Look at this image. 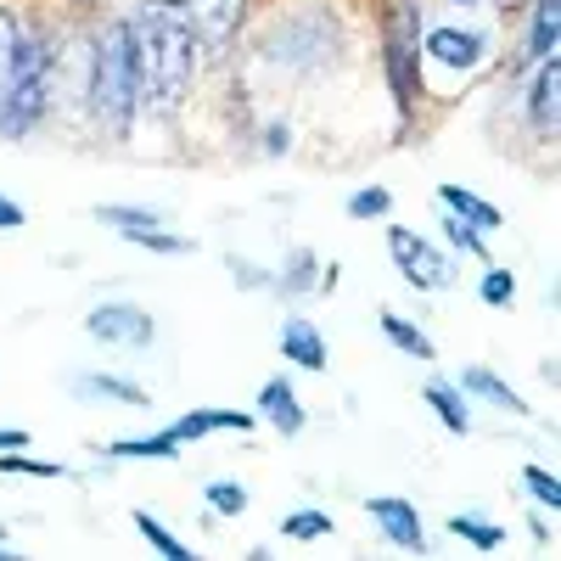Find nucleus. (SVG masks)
Here are the masks:
<instances>
[{
	"label": "nucleus",
	"mask_w": 561,
	"mask_h": 561,
	"mask_svg": "<svg viewBox=\"0 0 561 561\" xmlns=\"http://www.w3.org/2000/svg\"><path fill=\"white\" fill-rule=\"evenodd\" d=\"M382 337H388L399 354H410V359H433L427 332H421V325H410L404 314H393V309H382Z\"/></svg>",
	"instance_id": "18"
},
{
	"label": "nucleus",
	"mask_w": 561,
	"mask_h": 561,
	"mask_svg": "<svg viewBox=\"0 0 561 561\" xmlns=\"http://www.w3.org/2000/svg\"><path fill=\"white\" fill-rule=\"evenodd\" d=\"M388 253H393V264H399V275L410 280V287H421V293H444L449 287V259L427 237H415V230L393 225L388 230Z\"/></svg>",
	"instance_id": "5"
},
{
	"label": "nucleus",
	"mask_w": 561,
	"mask_h": 561,
	"mask_svg": "<svg viewBox=\"0 0 561 561\" xmlns=\"http://www.w3.org/2000/svg\"><path fill=\"white\" fill-rule=\"evenodd\" d=\"M478 293H483V304H489V309H505L511 298H517V275H511V270H489Z\"/></svg>",
	"instance_id": "32"
},
{
	"label": "nucleus",
	"mask_w": 561,
	"mask_h": 561,
	"mask_svg": "<svg viewBox=\"0 0 561 561\" xmlns=\"http://www.w3.org/2000/svg\"><path fill=\"white\" fill-rule=\"evenodd\" d=\"M460 388H466V393H478V399H489V404H500V410H511V415H528L523 393H511V388L494 377V370H483V365L460 370Z\"/></svg>",
	"instance_id": "15"
},
{
	"label": "nucleus",
	"mask_w": 561,
	"mask_h": 561,
	"mask_svg": "<svg viewBox=\"0 0 561 561\" xmlns=\"http://www.w3.org/2000/svg\"><path fill=\"white\" fill-rule=\"evenodd\" d=\"M275 287L287 293V298H304V293H314V287H320V270H314V253H309V248H298V253L287 259V270L275 275Z\"/></svg>",
	"instance_id": "19"
},
{
	"label": "nucleus",
	"mask_w": 561,
	"mask_h": 561,
	"mask_svg": "<svg viewBox=\"0 0 561 561\" xmlns=\"http://www.w3.org/2000/svg\"><path fill=\"white\" fill-rule=\"evenodd\" d=\"M124 242H135V248H147V253H192V242H185V237H169L163 225H147V230H129Z\"/></svg>",
	"instance_id": "27"
},
{
	"label": "nucleus",
	"mask_w": 561,
	"mask_h": 561,
	"mask_svg": "<svg viewBox=\"0 0 561 561\" xmlns=\"http://www.w3.org/2000/svg\"><path fill=\"white\" fill-rule=\"evenodd\" d=\"M365 511H370V523L388 534V545L415 550V556L427 550V534H421V517H415V505H410V500H399V494H377Z\"/></svg>",
	"instance_id": "9"
},
{
	"label": "nucleus",
	"mask_w": 561,
	"mask_h": 561,
	"mask_svg": "<svg viewBox=\"0 0 561 561\" xmlns=\"http://www.w3.org/2000/svg\"><path fill=\"white\" fill-rule=\"evenodd\" d=\"M556 39H561V0H534V34H528V57H534V62L556 57Z\"/></svg>",
	"instance_id": "17"
},
{
	"label": "nucleus",
	"mask_w": 561,
	"mask_h": 561,
	"mask_svg": "<svg viewBox=\"0 0 561 561\" xmlns=\"http://www.w3.org/2000/svg\"><path fill=\"white\" fill-rule=\"evenodd\" d=\"M483 7H500V12H517L523 0H483Z\"/></svg>",
	"instance_id": "37"
},
{
	"label": "nucleus",
	"mask_w": 561,
	"mask_h": 561,
	"mask_svg": "<svg viewBox=\"0 0 561 561\" xmlns=\"http://www.w3.org/2000/svg\"><path fill=\"white\" fill-rule=\"evenodd\" d=\"M427 57L449 73H478L489 57V34L483 28H433L427 34Z\"/></svg>",
	"instance_id": "8"
},
{
	"label": "nucleus",
	"mask_w": 561,
	"mask_h": 561,
	"mask_svg": "<svg viewBox=\"0 0 561 561\" xmlns=\"http://www.w3.org/2000/svg\"><path fill=\"white\" fill-rule=\"evenodd\" d=\"M79 399H118V404H147V393H140L135 382H118V377H79L73 382Z\"/></svg>",
	"instance_id": "20"
},
{
	"label": "nucleus",
	"mask_w": 561,
	"mask_h": 561,
	"mask_svg": "<svg viewBox=\"0 0 561 561\" xmlns=\"http://www.w3.org/2000/svg\"><path fill=\"white\" fill-rule=\"evenodd\" d=\"M113 455H129V460H174L180 444H174L169 433H158V438H118Z\"/></svg>",
	"instance_id": "24"
},
{
	"label": "nucleus",
	"mask_w": 561,
	"mask_h": 561,
	"mask_svg": "<svg viewBox=\"0 0 561 561\" xmlns=\"http://www.w3.org/2000/svg\"><path fill=\"white\" fill-rule=\"evenodd\" d=\"M449 534H460L466 545H478V550H494V545L505 539L494 523H478V517H449Z\"/></svg>",
	"instance_id": "31"
},
{
	"label": "nucleus",
	"mask_w": 561,
	"mask_h": 561,
	"mask_svg": "<svg viewBox=\"0 0 561 561\" xmlns=\"http://www.w3.org/2000/svg\"><path fill=\"white\" fill-rule=\"evenodd\" d=\"M84 332L96 337L102 348H152L158 325H152L147 309H135V304H96L84 314Z\"/></svg>",
	"instance_id": "6"
},
{
	"label": "nucleus",
	"mask_w": 561,
	"mask_h": 561,
	"mask_svg": "<svg viewBox=\"0 0 561 561\" xmlns=\"http://www.w3.org/2000/svg\"><path fill=\"white\" fill-rule=\"evenodd\" d=\"M23 444H28V433H18V427L7 433V427H0V449H23Z\"/></svg>",
	"instance_id": "36"
},
{
	"label": "nucleus",
	"mask_w": 561,
	"mask_h": 561,
	"mask_svg": "<svg viewBox=\"0 0 561 561\" xmlns=\"http://www.w3.org/2000/svg\"><path fill=\"white\" fill-rule=\"evenodd\" d=\"M444 237H449L466 259H483V264H489V242H483V230H478V225H466V219L444 214Z\"/></svg>",
	"instance_id": "25"
},
{
	"label": "nucleus",
	"mask_w": 561,
	"mask_h": 561,
	"mask_svg": "<svg viewBox=\"0 0 561 561\" xmlns=\"http://www.w3.org/2000/svg\"><path fill=\"white\" fill-rule=\"evenodd\" d=\"M23 219H28V214H23V203H12L7 192H0V230H18Z\"/></svg>",
	"instance_id": "34"
},
{
	"label": "nucleus",
	"mask_w": 561,
	"mask_h": 561,
	"mask_svg": "<svg viewBox=\"0 0 561 561\" xmlns=\"http://www.w3.org/2000/svg\"><path fill=\"white\" fill-rule=\"evenodd\" d=\"M455 7H483V0H455Z\"/></svg>",
	"instance_id": "38"
},
{
	"label": "nucleus",
	"mask_w": 561,
	"mask_h": 561,
	"mask_svg": "<svg viewBox=\"0 0 561 561\" xmlns=\"http://www.w3.org/2000/svg\"><path fill=\"white\" fill-rule=\"evenodd\" d=\"M129 28V51H135V84L140 102H152V113H180V102L192 96L197 79V34L185 23V12L174 0H147L135 7V18H124Z\"/></svg>",
	"instance_id": "1"
},
{
	"label": "nucleus",
	"mask_w": 561,
	"mask_h": 561,
	"mask_svg": "<svg viewBox=\"0 0 561 561\" xmlns=\"http://www.w3.org/2000/svg\"><path fill=\"white\" fill-rule=\"evenodd\" d=\"M259 410L270 415V427H275L280 438H298V433H304V404H298V393H293L287 377H270V382L259 388Z\"/></svg>",
	"instance_id": "11"
},
{
	"label": "nucleus",
	"mask_w": 561,
	"mask_h": 561,
	"mask_svg": "<svg viewBox=\"0 0 561 561\" xmlns=\"http://www.w3.org/2000/svg\"><path fill=\"white\" fill-rule=\"evenodd\" d=\"M393 208V192H382V185H365V192L348 197V219H382Z\"/></svg>",
	"instance_id": "30"
},
{
	"label": "nucleus",
	"mask_w": 561,
	"mask_h": 561,
	"mask_svg": "<svg viewBox=\"0 0 561 561\" xmlns=\"http://www.w3.org/2000/svg\"><path fill=\"white\" fill-rule=\"evenodd\" d=\"M208 433H253V415H242V410H192L169 427L174 444H197Z\"/></svg>",
	"instance_id": "10"
},
{
	"label": "nucleus",
	"mask_w": 561,
	"mask_h": 561,
	"mask_svg": "<svg viewBox=\"0 0 561 561\" xmlns=\"http://www.w3.org/2000/svg\"><path fill=\"white\" fill-rule=\"evenodd\" d=\"M96 219L102 225H113V230H147V225H163V214L158 208H124V203H107V208H96Z\"/></svg>",
	"instance_id": "23"
},
{
	"label": "nucleus",
	"mask_w": 561,
	"mask_h": 561,
	"mask_svg": "<svg viewBox=\"0 0 561 561\" xmlns=\"http://www.w3.org/2000/svg\"><path fill=\"white\" fill-rule=\"evenodd\" d=\"M0 561H12V550H0Z\"/></svg>",
	"instance_id": "39"
},
{
	"label": "nucleus",
	"mask_w": 561,
	"mask_h": 561,
	"mask_svg": "<svg viewBox=\"0 0 561 561\" xmlns=\"http://www.w3.org/2000/svg\"><path fill=\"white\" fill-rule=\"evenodd\" d=\"M180 12H185V23H192V34H197V51L219 57V51H230V39H237L248 0H185Z\"/></svg>",
	"instance_id": "7"
},
{
	"label": "nucleus",
	"mask_w": 561,
	"mask_h": 561,
	"mask_svg": "<svg viewBox=\"0 0 561 561\" xmlns=\"http://www.w3.org/2000/svg\"><path fill=\"white\" fill-rule=\"evenodd\" d=\"M523 483H528V494H534L539 505H550V511L561 505V483L545 472V466H528V472H523Z\"/></svg>",
	"instance_id": "33"
},
{
	"label": "nucleus",
	"mask_w": 561,
	"mask_h": 561,
	"mask_svg": "<svg viewBox=\"0 0 561 561\" xmlns=\"http://www.w3.org/2000/svg\"><path fill=\"white\" fill-rule=\"evenodd\" d=\"M556 96H561V62L545 57L534 73V90H528V124L534 129H556Z\"/></svg>",
	"instance_id": "13"
},
{
	"label": "nucleus",
	"mask_w": 561,
	"mask_h": 561,
	"mask_svg": "<svg viewBox=\"0 0 561 561\" xmlns=\"http://www.w3.org/2000/svg\"><path fill=\"white\" fill-rule=\"evenodd\" d=\"M438 203H444V214L478 225V230H500V208L483 203L478 192H466V185H438Z\"/></svg>",
	"instance_id": "14"
},
{
	"label": "nucleus",
	"mask_w": 561,
	"mask_h": 561,
	"mask_svg": "<svg viewBox=\"0 0 561 561\" xmlns=\"http://www.w3.org/2000/svg\"><path fill=\"white\" fill-rule=\"evenodd\" d=\"M135 528H140V539H147L158 556H169V561H192V550H185V545H180V539H174V534H169L158 517H147V511H135Z\"/></svg>",
	"instance_id": "22"
},
{
	"label": "nucleus",
	"mask_w": 561,
	"mask_h": 561,
	"mask_svg": "<svg viewBox=\"0 0 561 561\" xmlns=\"http://www.w3.org/2000/svg\"><path fill=\"white\" fill-rule=\"evenodd\" d=\"M280 534L287 539H325L332 534V517H325V511H293V517L280 523Z\"/></svg>",
	"instance_id": "28"
},
{
	"label": "nucleus",
	"mask_w": 561,
	"mask_h": 561,
	"mask_svg": "<svg viewBox=\"0 0 561 561\" xmlns=\"http://www.w3.org/2000/svg\"><path fill=\"white\" fill-rule=\"evenodd\" d=\"M382 51H388L393 102L410 118L415 84H421V68H415V57H421V7H415V0H388V12H382Z\"/></svg>",
	"instance_id": "4"
},
{
	"label": "nucleus",
	"mask_w": 561,
	"mask_h": 561,
	"mask_svg": "<svg viewBox=\"0 0 561 561\" xmlns=\"http://www.w3.org/2000/svg\"><path fill=\"white\" fill-rule=\"evenodd\" d=\"M90 102L96 118L113 135H129L135 113H140V84H135V51H129V28L107 23L96 39V62H90Z\"/></svg>",
	"instance_id": "2"
},
{
	"label": "nucleus",
	"mask_w": 561,
	"mask_h": 561,
	"mask_svg": "<svg viewBox=\"0 0 561 561\" xmlns=\"http://www.w3.org/2000/svg\"><path fill=\"white\" fill-rule=\"evenodd\" d=\"M280 354H287L298 370H325V337L309 320H287L280 325Z\"/></svg>",
	"instance_id": "12"
},
{
	"label": "nucleus",
	"mask_w": 561,
	"mask_h": 561,
	"mask_svg": "<svg viewBox=\"0 0 561 561\" xmlns=\"http://www.w3.org/2000/svg\"><path fill=\"white\" fill-rule=\"evenodd\" d=\"M18 45H23V23L0 7V90H7V73H12V62H18Z\"/></svg>",
	"instance_id": "26"
},
{
	"label": "nucleus",
	"mask_w": 561,
	"mask_h": 561,
	"mask_svg": "<svg viewBox=\"0 0 561 561\" xmlns=\"http://www.w3.org/2000/svg\"><path fill=\"white\" fill-rule=\"evenodd\" d=\"M421 393H427V404L438 410V421H444L449 433H460V438L472 433V410H466V399H460V388H455V382H427Z\"/></svg>",
	"instance_id": "16"
},
{
	"label": "nucleus",
	"mask_w": 561,
	"mask_h": 561,
	"mask_svg": "<svg viewBox=\"0 0 561 561\" xmlns=\"http://www.w3.org/2000/svg\"><path fill=\"white\" fill-rule=\"evenodd\" d=\"M0 478H68V466L28 460L23 449H0Z\"/></svg>",
	"instance_id": "21"
},
{
	"label": "nucleus",
	"mask_w": 561,
	"mask_h": 561,
	"mask_svg": "<svg viewBox=\"0 0 561 561\" xmlns=\"http://www.w3.org/2000/svg\"><path fill=\"white\" fill-rule=\"evenodd\" d=\"M51 73H57L51 45H45L39 34H23L18 62L7 73V90H0V135L7 140L28 135L45 113H51Z\"/></svg>",
	"instance_id": "3"
},
{
	"label": "nucleus",
	"mask_w": 561,
	"mask_h": 561,
	"mask_svg": "<svg viewBox=\"0 0 561 561\" xmlns=\"http://www.w3.org/2000/svg\"><path fill=\"white\" fill-rule=\"evenodd\" d=\"M203 500L219 511V517H242V511H248V489L242 483H208Z\"/></svg>",
	"instance_id": "29"
},
{
	"label": "nucleus",
	"mask_w": 561,
	"mask_h": 561,
	"mask_svg": "<svg viewBox=\"0 0 561 561\" xmlns=\"http://www.w3.org/2000/svg\"><path fill=\"white\" fill-rule=\"evenodd\" d=\"M264 152H287V124H275V129L264 135Z\"/></svg>",
	"instance_id": "35"
}]
</instances>
